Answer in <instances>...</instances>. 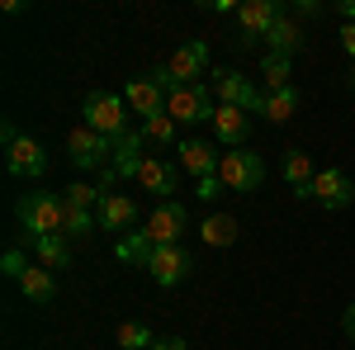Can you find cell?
Returning a JSON list of instances; mask_svg holds the SVG:
<instances>
[{"mask_svg": "<svg viewBox=\"0 0 355 350\" xmlns=\"http://www.w3.org/2000/svg\"><path fill=\"white\" fill-rule=\"evenodd\" d=\"M289 76H294V62L289 57H275L266 53V62H261V85H266V95H275V90H289Z\"/></svg>", "mask_w": 355, "mask_h": 350, "instance_id": "44dd1931", "label": "cell"}, {"mask_svg": "<svg viewBox=\"0 0 355 350\" xmlns=\"http://www.w3.org/2000/svg\"><path fill=\"white\" fill-rule=\"evenodd\" d=\"M133 180L147 189V194H157V199L166 204V199L180 189V170H175L171 161H162V157H142V161H137V170H133Z\"/></svg>", "mask_w": 355, "mask_h": 350, "instance_id": "7c38bea8", "label": "cell"}, {"mask_svg": "<svg viewBox=\"0 0 355 350\" xmlns=\"http://www.w3.org/2000/svg\"><path fill=\"white\" fill-rule=\"evenodd\" d=\"M199 237L209 246H232L237 242V218L232 213H209L204 222H199Z\"/></svg>", "mask_w": 355, "mask_h": 350, "instance_id": "ffe728a7", "label": "cell"}, {"mask_svg": "<svg viewBox=\"0 0 355 350\" xmlns=\"http://www.w3.org/2000/svg\"><path fill=\"white\" fill-rule=\"evenodd\" d=\"M15 218H19L28 242H38V237H62V227H67V199L53 194V189H33V194H24V199L15 204Z\"/></svg>", "mask_w": 355, "mask_h": 350, "instance_id": "6da1fadb", "label": "cell"}, {"mask_svg": "<svg viewBox=\"0 0 355 350\" xmlns=\"http://www.w3.org/2000/svg\"><path fill=\"white\" fill-rule=\"evenodd\" d=\"M152 350H190V346H185L180 336H157V346H152Z\"/></svg>", "mask_w": 355, "mask_h": 350, "instance_id": "4dcf8cb0", "label": "cell"}, {"mask_svg": "<svg viewBox=\"0 0 355 350\" xmlns=\"http://www.w3.org/2000/svg\"><path fill=\"white\" fill-rule=\"evenodd\" d=\"M214 90H218V105L246 109V114H261V100H266V90L256 81H246L242 71H218L214 76Z\"/></svg>", "mask_w": 355, "mask_h": 350, "instance_id": "9c48e42d", "label": "cell"}, {"mask_svg": "<svg viewBox=\"0 0 355 350\" xmlns=\"http://www.w3.org/2000/svg\"><path fill=\"white\" fill-rule=\"evenodd\" d=\"M308 199H313L318 209H327V213H341V209L355 204V185H351L346 170H318L313 185H308Z\"/></svg>", "mask_w": 355, "mask_h": 350, "instance_id": "8992f818", "label": "cell"}, {"mask_svg": "<svg viewBox=\"0 0 355 350\" xmlns=\"http://www.w3.org/2000/svg\"><path fill=\"white\" fill-rule=\"evenodd\" d=\"M114 341H119L123 350H152V346H157V331H152L147 322H119Z\"/></svg>", "mask_w": 355, "mask_h": 350, "instance_id": "cb8c5ba5", "label": "cell"}, {"mask_svg": "<svg viewBox=\"0 0 355 350\" xmlns=\"http://www.w3.org/2000/svg\"><path fill=\"white\" fill-rule=\"evenodd\" d=\"M100 222H95V213L90 209H71L67 204V227H62V237H90Z\"/></svg>", "mask_w": 355, "mask_h": 350, "instance_id": "d4e9b609", "label": "cell"}, {"mask_svg": "<svg viewBox=\"0 0 355 350\" xmlns=\"http://www.w3.org/2000/svg\"><path fill=\"white\" fill-rule=\"evenodd\" d=\"M351 90H355V71H351Z\"/></svg>", "mask_w": 355, "mask_h": 350, "instance_id": "836d02e7", "label": "cell"}, {"mask_svg": "<svg viewBox=\"0 0 355 350\" xmlns=\"http://www.w3.org/2000/svg\"><path fill=\"white\" fill-rule=\"evenodd\" d=\"M341 326H346V336H351V341H355V303H351V308H346V317H341Z\"/></svg>", "mask_w": 355, "mask_h": 350, "instance_id": "d6a6232c", "label": "cell"}, {"mask_svg": "<svg viewBox=\"0 0 355 350\" xmlns=\"http://www.w3.org/2000/svg\"><path fill=\"white\" fill-rule=\"evenodd\" d=\"M218 180H223V189H237V194H251V189H261V180H266V161H261V152H251V147L223 152Z\"/></svg>", "mask_w": 355, "mask_h": 350, "instance_id": "3957f363", "label": "cell"}, {"mask_svg": "<svg viewBox=\"0 0 355 350\" xmlns=\"http://www.w3.org/2000/svg\"><path fill=\"white\" fill-rule=\"evenodd\" d=\"M218 175H204V180H199V189H194V194H199V199H214V194H218Z\"/></svg>", "mask_w": 355, "mask_h": 350, "instance_id": "f1b7e54d", "label": "cell"}, {"mask_svg": "<svg viewBox=\"0 0 355 350\" xmlns=\"http://www.w3.org/2000/svg\"><path fill=\"white\" fill-rule=\"evenodd\" d=\"M5 170H10L15 180H38V175L48 170V152H43V142H33V137H15V142L5 147Z\"/></svg>", "mask_w": 355, "mask_h": 350, "instance_id": "30bf717a", "label": "cell"}, {"mask_svg": "<svg viewBox=\"0 0 355 350\" xmlns=\"http://www.w3.org/2000/svg\"><path fill=\"white\" fill-rule=\"evenodd\" d=\"M100 199H105L100 185H67V204H71V209H90V213H95Z\"/></svg>", "mask_w": 355, "mask_h": 350, "instance_id": "484cf974", "label": "cell"}, {"mask_svg": "<svg viewBox=\"0 0 355 350\" xmlns=\"http://www.w3.org/2000/svg\"><path fill=\"white\" fill-rule=\"evenodd\" d=\"M142 137H147V142H175V119H171V114H157V119H147V123H142Z\"/></svg>", "mask_w": 355, "mask_h": 350, "instance_id": "4316f807", "label": "cell"}, {"mask_svg": "<svg viewBox=\"0 0 355 350\" xmlns=\"http://www.w3.org/2000/svg\"><path fill=\"white\" fill-rule=\"evenodd\" d=\"M232 15H237V28H242V48H256V43H266V33H270V28L284 19L279 0H242Z\"/></svg>", "mask_w": 355, "mask_h": 350, "instance_id": "277c9868", "label": "cell"}, {"mask_svg": "<svg viewBox=\"0 0 355 350\" xmlns=\"http://www.w3.org/2000/svg\"><path fill=\"white\" fill-rule=\"evenodd\" d=\"M95 222H100L110 237H128V232H137V199L110 189V194L100 199V209H95Z\"/></svg>", "mask_w": 355, "mask_h": 350, "instance_id": "52a82bcc", "label": "cell"}, {"mask_svg": "<svg viewBox=\"0 0 355 350\" xmlns=\"http://www.w3.org/2000/svg\"><path fill=\"white\" fill-rule=\"evenodd\" d=\"M266 48H270L275 57H294V53L303 48V33H299V24H294V19L284 15V19H279V24H275L270 33H266Z\"/></svg>", "mask_w": 355, "mask_h": 350, "instance_id": "ac0fdd59", "label": "cell"}, {"mask_svg": "<svg viewBox=\"0 0 355 350\" xmlns=\"http://www.w3.org/2000/svg\"><path fill=\"white\" fill-rule=\"evenodd\" d=\"M166 71H171L175 85H199V76L209 71V48H204V43H185L180 53H171Z\"/></svg>", "mask_w": 355, "mask_h": 350, "instance_id": "5bb4252c", "label": "cell"}, {"mask_svg": "<svg viewBox=\"0 0 355 350\" xmlns=\"http://www.w3.org/2000/svg\"><path fill=\"white\" fill-rule=\"evenodd\" d=\"M128 100L123 95H114V90H90L85 95V105H81V119H85V128L90 133H100V137H110V142H119V137L128 133Z\"/></svg>", "mask_w": 355, "mask_h": 350, "instance_id": "7a4b0ae2", "label": "cell"}, {"mask_svg": "<svg viewBox=\"0 0 355 350\" xmlns=\"http://www.w3.org/2000/svg\"><path fill=\"white\" fill-rule=\"evenodd\" d=\"M294 109H299V90L289 85V90H275L261 100V119H270V123H284V119H294Z\"/></svg>", "mask_w": 355, "mask_h": 350, "instance_id": "603a6c76", "label": "cell"}, {"mask_svg": "<svg viewBox=\"0 0 355 350\" xmlns=\"http://www.w3.org/2000/svg\"><path fill=\"white\" fill-rule=\"evenodd\" d=\"M218 147L214 142H204V137H185L180 142V170H190L194 180H204V175H218Z\"/></svg>", "mask_w": 355, "mask_h": 350, "instance_id": "9a60e30c", "label": "cell"}, {"mask_svg": "<svg viewBox=\"0 0 355 350\" xmlns=\"http://www.w3.org/2000/svg\"><path fill=\"white\" fill-rule=\"evenodd\" d=\"M166 114L175 123H204V119H214V90L209 85H175L166 95Z\"/></svg>", "mask_w": 355, "mask_h": 350, "instance_id": "5b68a950", "label": "cell"}, {"mask_svg": "<svg viewBox=\"0 0 355 350\" xmlns=\"http://www.w3.org/2000/svg\"><path fill=\"white\" fill-rule=\"evenodd\" d=\"M19 294H24L28 303H53V298H57V274L48 265L33 261V265L19 274Z\"/></svg>", "mask_w": 355, "mask_h": 350, "instance_id": "e0dca14e", "label": "cell"}, {"mask_svg": "<svg viewBox=\"0 0 355 350\" xmlns=\"http://www.w3.org/2000/svg\"><path fill=\"white\" fill-rule=\"evenodd\" d=\"M142 270H147L162 289H175V284L190 274V256H185V246H157V251L142 261Z\"/></svg>", "mask_w": 355, "mask_h": 350, "instance_id": "8fae6325", "label": "cell"}, {"mask_svg": "<svg viewBox=\"0 0 355 350\" xmlns=\"http://www.w3.org/2000/svg\"><path fill=\"white\" fill-rule=\"evenodd\" d=\"M33 261H38V265H48L53 274H57V270H67V265H71L67 237H38V242H33Z\"/></svg>", "mask_w": 355, "mask_h": 350, "instance_id": "7402d4cb", "label": "cell"}, {"mask_svg": "<svg viewBox=\"0 0 355 350\" xmlns=\"http://www.w3.org/2000/svg\"><path fill=\"white\" fill-rule=\"evenodd\" d=\"M336 38H341L346 57H355V19H351V24H341V33H336Z\"/></svg>", "mask_w": 355, "mask_h": 350, "instance_id": "f546056e", "label": "cell"}, {"mask_svg": "<svg viewBox=\"0 0 355 350\" xmlns=\"http://www.w3.org/2000/svg\"><path fill=\"white\" fill-rule=\"evenodd\" d=\"M313 161H308V152H289L284 157V180H289V189H294V199H308V185H313Z\"/></svg>", "mask_w": 355, "mask_h": 350, "instance_id": "d6986e66", "label": "cell"}, {"mask_svg": "<svg viewBox=\"0 0 355 350\" xmlns=\"http://www.w3.org/2000/svg\"><path fill=\"white\" fill-rule=\"evenodd\" d=\"M67 157L81 166V170H95V166L105 170V161H114V142L100 137V133H90V128L81 123V128L67 133Z\"/></svg>", "mask_w": 355, "mask_h": 350, "instance_id": "ba28073f", "label": "cell"}, {"mask_svg": "<svg viewBox=\"0 0 355 350\" xmlns=\"http://www.w3.org/2000/svg\"><path fill=\"white\" fill-rule=\"evenodd\" d=\"M123 100H128L133 114H142V123L157 119V114H166V90H157L147 76H133V81L123 85Z\"/></svg>", "mask_w": 355, "mask_h": 350, "instance_id": "2e32d148", "label": "cell"}, {"mask_svg": "<svg viewBox=\"0 0 355 350\" xmlns=\"http://www.w3.org/2000/svg\"><path fill=\"white\" fill-rule=\"evenodd\" d=\"M294 10H299V15H322V5H318V0H299Z\"/></svg>", "mask_w": 355, "mask_h": 350, "instance_id": "1f68e13d", "label": "cell"}, {"mask_svg": "<svg viewBox=\"0 0 355 350\" xmlns=\"http://www.w3.org/2000/svg\"><path fill=\"white\" fill-rule=\"evenodd\" d=\"M209 123H214V142H223L227 152H237V147H246V128H251V114H246V109L218 105Z\"/></svg>", "mask_w": 355, "mask_h": 350, "instance_id": "4fadbf2b", "label": "cell"}, {"mask_svg": "<svg viewBox=\"0 0 355 350\" xmlns=\"http://www.w3.org/2000/svg\"><path fill=\"white\" fill-rule=\"evenodd\" d=\"M28 265H33V261H28L24 251H5V261H0V270H5V274H10L15 284H19V274H24Z\"/></svg>", "mask_w": 355, "mask_h": 350, "instance_id": "83f0119b", "label": "cell"}]
</instances>
